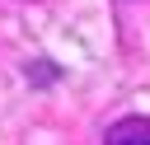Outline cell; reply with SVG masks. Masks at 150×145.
I'll return each instance as SVG.
<instances>
[{"instance_id": "obj_1", "label": "cell", "mask_w": 150, "mask_h": 145, "mask_svg": "<svg viewBox=\"0 0 150 145\" xmlns=\"http://www.w3.org/2000/svg\"><path fill=\"white\" fill-rule=\"evenodd\" d=\"M103 145H150V117H122L108 126Z\"/></svg>"}, {"instance_id": "obj_2", "label": "cell", "mask_w": 150, "mask_h": 145, "mask_svg": "<svg viewBox=\"0 0 150 145\" xmlns=\"http://www.w3.org/2000/svg\"><path fill=\"white\" fill-rule=\"evenodd\" d=\"M52 80H56V65H52V61L28 65V84H52Z\"/></svg>"}]
</instances>
